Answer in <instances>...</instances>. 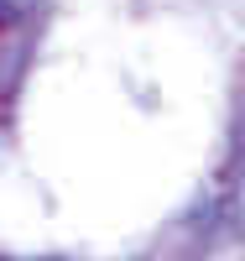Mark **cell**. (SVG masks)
<instances>
[{
    "label": "cell",
    "mask_w": 245,
    "mask_h": 261,
    "mask_svg": "<svg viewBox=\"0 0 245 261\" xmlns=\"http://www.w3.org/2000/svg\"><path fill=\"white\" fill-rule=\"evenodd\" d=\"M26 6H37V0H0V16H21Z\"/></svg>",
    "instance_id": "obj_1"
}]
</instances>
